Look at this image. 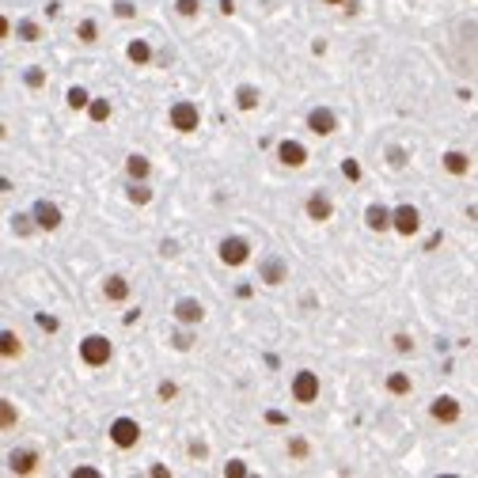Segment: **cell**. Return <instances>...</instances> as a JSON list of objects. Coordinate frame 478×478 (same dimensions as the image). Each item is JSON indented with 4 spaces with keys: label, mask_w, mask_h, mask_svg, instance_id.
Returning <instances> with one entry per match:
<instances>
[{
    "label": "cell",
    "mask_w": 478,
    "mask_h": 478,
    "mask_svg": "<svg viewBox=\"0 0 478 478\" xmlns=\"http://www.w3.org/2000/svg\"><path fill=\"white\" fill-rule=\"evenodd\" d=\"M34 224H39L42 232H58L61 228V209L53 201H39L34 205Z\"/></svg>",
    "instance_id": "9"
},
{
    "label": "cell",
    "mask_w": 478,
    "mask_h": 478,
    "mask_svg": "<svg viewBox=\"0 0 478 478\" xmlns=\"http://www.w3.org/2000/svg\"><path fill=\"white\" fill-rule=\"evenodd\" d=\"M159 255L171 258V255H179V247H175V243H164V247H159Z\"/></svg>",
    "instance_id": "39"
},
{
    "label": "cell",
    "mask_w": 478,
    "mask_h": 478,
    "mask_svg": "<svg viewBox=\"0 0 478 478\" xmlns=\"http://www.w3.org/2000/svg\"><path fill=\"white\" fill-rule=\"evenodd\" d=\"M342 175H345L350 182H357V179H361V164H357V159H345V164H342Z\"/></svg>",
    "instance_id": "29"
},
{
    "label": "cell",
    "mask_w": 478,
    "mask_h": 478,
    "mask_svg": "<svg viewBox=\"0 0 478 478\" xmlns=\"http://www.w3.org/2000/svg\"><path fill=\"white\" fill-rule=\"evenodd\" d=\"M20 39H23V42H34V39H39V23L23 20V23H20Z\"/></svg>",
    "instance_id": "28"
},
{
    "label": "cell",
    "mask_w": 478,
    "mask_h": 478,
    "mask_svg": "<svg viewBox=\"0 0 478 478\" xmlns=\"http://www.w3.org/2000/svg\"><path fill=\"white\" fill-rule=\"evenodd\" d=\"M440 164H444V171H448V175H467V171H471V156L459 152V148L444 152V156H440Z\"/></svg>",
    "instance_id": "16"
},
{
    "label": "cell",
    "mask_w": 478,
    "mask_h": 478,
    "mask_svg": "<svg viewBox=\"0 0 478 478\" xmlns=\"http://www.w3.org/2000/svg\"><path fill=\"white\" fill-rule=\"evenodd\" d=\"M167 118H171V129H179V133H194V129L201 126V110H198V102H190V99H179Z\"/></svg>",
    "instance_id": "1"
},
{
    "label": "cell",
    "mask_w": 478,
    "mask_h": 478,
    "mask_svg": "<svg viewBox=\"0 0 478 478\" xmlns=\"http://www.w3.org/2000/svg\"><path fill=\"white\" fill-rule=\"evenodd\" d=\"M429 414H433L437 421H444V425H452V421H459V402L452 395H437L433 406H429Z\"/></svg>",
    "instance_id": "11"
},
{
    "label": "cell",
    "mask_w": 478,
    "mask_h": 478,
    "mask_svg": "<svg viewBox=\"0 0 478 478\" xmlns=\"http://www.w3.org/2000/svg\"><path fill=\"white\" fill-rule=\"evenodd\" d=\"M293 399L300 402V406H312V402L319 399V376L315 372H296L293 376Z\"/></svg>",
    "instance_id": "4"
},
{
    "label": "cell",
    "mask_w": 478,
    "mask_h": 478,
    "mask_svg": "<svg viewBox=\"0 0 478 478\" xmlns=\"http://www.w3.org/2000/svg\"><path fill=\"white\" fill-rule=\"evenodd\" d=\"M258 277L266 281V285H281V281L288 277V270H285V262H281V258H262L258 262Z\"/></svg>",
    "instance_id": "13"
},
{
    "label": "cell",
    "mask_w": 478,
    "mask_h": 478,
    "mask_svg": "<svg viewBox=\"0 0 478 478\" xmlns=\"http://www.w3.org/2000/svg\"><path fill=\"white\" fill-rule=\"evenodd\" d=\"M391 342H395V350H399V353H410V350H414V338H410V334H395Z\"/></svg>",
    "instance_id": "33"
},
{
    "label": "cell",
    "mask_w": 478,
    "mask_h": 478,
    "mask_svg": "<svg viewBox=\"0 0 478 478\" xmlns=\"http://www.w3.org/2000/svg\"><path fill=\"white\" fill-rule=\"evenodd\" d=\"M27 84H31V88H42V84H46V77H42L39 69H31V72H27Z\"/></svg>",
    "instance_id": "34"
},
{
    "label": "cell",
    "mask_w": 478,
    "mask_h": 478,
    "mask_svg": "<svg viewBox=\"0 0 478 478\" xmlns=\"http://www.w3.org/2000/svg\"><path fill=\"white\" fill-rule=\"evenodd\" d=\"M148 171H152V164H148V156L133 152V156L126 159V175H129V179H133V182H145V179H148Z\"/></svg>",
    "instance_id": "17"
},
{
    "label": "cell",
    "mask_w": 478,
    "mask_h": 478,
    "mask_svg": "<svg viewBox=\"0 0 478 478\" xmlns=\"http://www.w3.org/2000/svg\"><path fill=\"white\" fill-rule=\"evenodd\" d=\"M258 99H262V95H258V88H251V84H243V88L236 91V107H239V110H255V107H258Z\"/></svg>",
    "instance_id": "21"
},
{
    "label": "cell",
    "mask_w": 478,
    "mask_h": 478,
    "mask_svg": "<svg viewBox=\"0 0 478 478\" xmlns=\"http://www.w3.org/2000/svg\"><path fill=\"white\" fill-rule=\"evenodd\" d=\"M410 387H414V383H410L406 372H391V376H387V391H391V395H410Z\"/></svg>",
    "instance_id": "22"
},
{
    "label": "cell",
    "mask_w": 478,
    "mask_h": 478,
    "mask_svg": "<svg viewBox=\"0 0 478 478\" xmlns=\"http://www.w3.org/2000/svg\"><path fill=\"white\" fill-rule=\"evenodd\" d=\"M288 452H293V456H307V444H304V440H293V444H288Z\"/></svg>",
    "instance_id": "38"
},
{
    "label": "cell",
    "mask_w": 478,
    "mask_h": 478,
    "mask_svg": "<svg viewBox=\"0 0 478 478\" xmlns=\"http://www.w3.org/2000/svg\"><path fill=\"white\" fill-rule=\"evenodd\" d=\"M387 164H391V167H402V164H406V152H402L399 145H391V148H387Z\"/></svg>",
    "instance_id": "32"
},
{
    "label": "cell",
    "mask_w": 478,
    "mask_h": 478,
    "mask_svg": "<svg viewBox=\"0 0 478 478\" xmlns=\"http://www.w3.org/2000/svg\"><path fill=\"white\" fill-rule=\"evenodd\" d=\"M65 99H69L72 110H88V107H91V95H88L84 88H69V95H65Z\"/></svg>",
    "instance_id": "23"
},
{
    "label": "cell",
    "mask_w": 478,
    "mask_h": 478,
    "mask_svg": "<svg viewBox=\"0 0 478 478\" xmlns=\"http://www.w3.org/2000/svg\"><path fill=\"white\" fill-rule=\"evenodd\" d=\"M77 34H80V42H95V34H99V31H95V23H91V20H84Z\"/></svg>",
    "instance_id": "31"
},
{
    "label": "cell",
    "mask_w": 478,
    "mask_h": 478,
    "mask_svg": "<svg viewBox=\"0 0 478 478\" xmlns=\"http://www.w3.org/2000/svg\"><path fill=\"white\" fill-rule=\"evenodd\" d=\"M171 345H175V350H179V353H186V350H190V345H194L190 331H179V334H175V338H171Z\"/></svg>",
    "instance_id": "30"
},
{
    "label": "cell",
    "mask_w": 478,
    "mask_h": 478,
    "mask_svg": "<svg viewBox=\"0 0 478 478\" xmlns=\"http://www.w3.org/2000/svg\"><path fill=\"white\" fill-rule=\"evenodd\" d=\"M126 58L133 61V65H148V61H152V46H148L145 39H133V42L126 46Z\"/></svg>",
    "instance_id": "18"
},
{
    "label": "cell",
    "mask_w": 478,
    "mask_h": 478,
    "mask_svg": "<svg viewBox=\"0 0 478 478\" xmlns=\"http://www.w3.org/2000/svg\"><path fill=\"white\" fill-rule=\"evenodd\" d=\"M307 129L319 133V137H331L334 129H338V114H334L331 107H315L312 114H307Z\"/></svg>",
    "instance_id": "6"
},
{
    "label": "cell",
    "mask_w": 478,
    "mask_h": 478,
    "mask_svg": "<svg viewBox=\"0 0 478 478\" xmlns=\"http://www.w3.org/2000/svg\"><path fill=\"white\" fill-rule=\"evenodd\" d=\"M175 319H179L182 326H198L205 319V304H201V300H194V296H182L179 304H175Z\"/></svg>",
    "instance_id": "7"
},
{
    "label": "cell",
    "mask_w": 478,
    "mask_h": 478,
    "mask_svg": "<svg viewBox=\"0 0 478 478\" xmlns=\"http://www.w3.org/2000/svg\"><path fill=\"white\" fill-rule=\"evenodd\" d=\"M110 440H114L118 448H133L140 440V425L133 418H118L114 425H110Z\"/></svg>",
    "instance_id": "5"
},
{
    "label": "cell",
    "mask_w": 478,
    "mask_h": 478,
    "mask_svg": "<svg viewBox=\"0 0 478 478\" xmlns=\"http://www.w3.org/2000/svg\"><path fill=\"white\" fill-rule=\"evenodd\" d=\"M8 463H12L15 474H31L34 463H39V456H34V452H12V456H8Z\"/></svg>",
    "instance_id": "19"
},
{
    "label": "cell",
    "mask_w": 478,
    "mask_h": 478,
    "mask_svg": "<svg viewBox=\"0 0 478 478\" xmlns=\"http://www.w3.org/2000/svg\"><path fill=\"white\" fill-rule=\"evenodd\" d=\"M277 156H281V164H285V167H304L307 164V148L300 145V140H281Z\"/></svg>",
    "instance_id": "10"
},
{
    "label": "cell",
    "mask_w": 478,
    "mask_h": 478,
    "mask_svg": "<svg viewBox=\"0 0 478 478\" xmlns=\"http://www.w3.org/2000/svg\"><path fill=\"white\" fill-rule=\"evenodd\" d=\"M31 220H34V213H31V217H27V213H15V217H12V228L20 232V236H31V232L39 228V224H31Z\"/></svg>",
    "instance_id": "25"
},
{
    "label": "cell",
    "mask_w": 478,
    "mask_h": 478,
    "mask_svg": "<svg viewBox=\"0 0 478 478\" xmlns=\"http://www.w3.org/2000/svg\"><path fill=\"white\" fill-rule=\"evenodd\" d=\"M224 474H247V467H243V463H239V459H232V463H228V467H224Z\"/></svg>",
    "instance_id": "36"
},
{
    "label": "cell",
    "mask_w": 478,
    "mask_h": 478,
    "mask_svg": "<svg viewBox=\"0 0 478 478\" xmlns=\"http://www.w3.org/2000/svg\"><path fill=\"white\" fill-rule=\"evenodd\" d=\"M110 342L102 338V334H88V338L80 342V361L84 364H91V369H99V364H107L110 361Z\"/></svg>",
    "instance_id": "2"
},
{
    "label": "cell",
    "mask_w": 478,
    "mask_h": 478,
    "mask_svg": "<svg viewBox=\"0 0 478 478\" xmlns=\"http://www.w3.org/2000/svg\"><path fill=\"white\" fill-rule=\"evenodd\" d=\"M391 217H395V232H399V236H414V232L421 228V213L414 209V205H399Z\"/></svg>",
    "instance_id": "8"
},
{
    "label": "cell",
    "mask_w": 478,
    "mask_h": 478,
    "mask_svg": "<svg viewBox=\"0 0 478 478\" xmlns=\"http://www.w3.org/2000/svg\"><path fill=\"white\" fill-rule=\"evenodd\" d=\"M159 399H175V383H159Z\"/></svg>",
    "instance_id": "37"
},
{
    "label": "cell",
    "mask_w": 478,
    "mask_h": 478,
    "mask_svg": "<svg viewBox=\"0 0 478 478\" xmlns=\"http://www.w3.org/2000/svg\"><path fill=\"white\" fill-rule=\"evenodd\" d=\"M217 258L224 262V266H243V262L251 258V243H247V239H239V236H228V239H220V247H217Z\"/></svg>",
    "instance_id": "3"
},
{
    "label": "cell",
    "mask_w": 478,
    "mask_h": 478,
    "mask_svg": "<svg viewBox=\"0 0 478 478\" xmlns=\"http://www.w3.org/2000/svg\"><path fill=\"white\" fill-rule=\"evenodd\" d=\"M323 4H342V0H323Z\"/></svg>",
    "instance_id": "40"
},
{
    "label": "cell",
    "mask_w": 478,
    "mask_h": 478,
    "mask_svg": "<svg viewBox=\"0 0 478 478\" xmlns=\"http://www.w3.org/2000/svg\"><path fill=\"white\" fill-rule=\"evenodd\" d=\"M110 110H114V107H110V99H91L88 114L95 118V121H107V118H110Z\"/></svg>",
    "instance_id": "24"
},
{
    "label": "cell",
    "mask_w": 478,
    "mask_h": 478,
    "mask_svg": "<svg viewBox=\"0 0 478 478\" xmlns=\"http://www.w3.org/2000/svg\"><path fill=\"white\" fill-rule=\"evenodd\" d=\"M0 353H4V361L20 357V353H23V345H20V334H12V331H4V334H0Z\"/></svg>",
    "instance_id": "20"
},
{
    "label": "cell",
    "mask_w": 478,
    "mask_h": 478,
    "mask_svg": "<svg viewBox=\"0 0 478 478\" xmlns=\"http://www.w3.org/2000/svg\"><path fill=\"white\" fill-rule=\"evenodd\" d=\"M39 326H42V331H58V319H53V315H39Z\"/></svg>",
    "instance_id": "35"
},
{
    "label": "cell",
    "mask_w": 478,
    "mask_h": 478,
    "mask_svg": "<svg viewBox=\"0 0 478 478\" xmlns=\"http://www.w3.org/2000/svg\"><path fill=\"white\" fill-rule=\"evenodd\" d=\"M129 201H133V205H148V201H152V190H148L145 182H133V186H129Z\"/></svg>",
    "instance_id": "26"
},
{
    "label": "cell",
    "mask_w": 478,
    "mask_h": 478,
    "mask_svg": "<svg viewBox=\"0 0 478 478\" xmlns=\"http://www.w3.org/2000/svg\"><path fill=\"white\" fill-rule=\"evenodd\" d=\"M364 224H369V232H387V228H395V217L383 205H369L364 209Z\"/></svg>",
    "instance_id": "12"
},
{
    "label": "cell",
    "mask_w": 478,
    "mask_h": 478,
    "mask_svg": "<svg viewBox=\"0 0 478 478\" xmlns=\"http://www.w3.org/2000/svg\"><path fill=\"white\" fill-rule=\"evenodd\" d=\"M175 8H179V15H186V20H194V15L201 12V0H175Z\"/></svg>",
    "instance_id": "27"
},
{
    "label": "cell",
    "mask_w": 478,
    "mask_h": 478,
    "mask_svg": "<svg viewBox=\"0 0 478 478\" xmlns=\"http://www.w3.org/2000/svg\"><path fill=\"white\" fill-rule=\"evenodd\" d=\"M102 296H107L110 304H121V300L129 296V281L121 277V274H110L107 281H102Z\"/></svg>",
    "instance_id": "15"
},
{
    "label": "cell",
    "mask_w": 478,
    "mask_h": 478,
    "mask_svg": "<svg viewBox=\"0 0 478 478\" xmlns=\"http://www.w3.org/2000/svg\"><path fill=\"white\" fill-rule=\"evenodd\" d=\"M307 217L319 220V224L331 220V217H334V201L326 198V194H312V198H307Z\"/></svg>",
    "instance_id": "14"
}]
</instances>
